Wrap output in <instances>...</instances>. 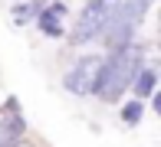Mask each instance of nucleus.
<instances>
[{
  "label": "nucleus",
  "instance_id": "obj_1",
  "mask_svg": "<svg viewBox=\"0 0 161 147\" xmlns=\"http://www.w3.org/2000/svg\"><path fill=\"white\" fill-rule=\"evenodd\" d=\"M142 69V46L128 43V46L115 49L108 56V62H102V72H99V85L92 95H99L102 101H119L122 95L128 92L135 72Z\"/></svg>",
  "mask_w": 161,
  "mask_h": 147
},
{
  "label": "nucleus",
  "instance_id": "obj_2",
  "mask_svg": "<svg viewBox=\"0 0 161 147\" xmlns=\"http://www.w3.org/2000/svg\"><path fill=\"white\" fill-rule=\"evenodd\" d=\"M115 3L119 0H89V3L82 7V13H79V20H76V26H72V36L69 39L76 43H89V39H96V36L105 29V20H108V13L115 10Z\"/></svg>",
  "mask_w": 161,
  "mask_h": 147
},
{
  "label": "nucleus",
  "instance_id": "obj_3",
  "mask_svg": "<svg viewBox=\"0 0 161 147\" xmlns=\"http://www.w3.org/2000/svg\"><path fill=\"white\" fill-rule=\"evenodd\" d=\"M102 56H82L69 72L63 75V85L69 88L72 95H92L99 85V72H102Z\"/></svg>",
  "mask_w": 161,
  "mask_h": 147
},
{
  "label": "nucleus",
  "instance_id": "obj_4",
  "mask_svg": "<svg viewBox=\"0 0 161 147\" xmlns=\"http://www.w3.org/2000/svg\"><path fill=\"white\" fill-rule=\"evenodd\" d=\"M63 17H66V7L59 3V0H56V3H49L46 10H40L36 13V23H40V29L46 36H63Z\"/></svg>",
  "mask_w": 161,
  "mask_h": 147
},
{
  "label": "nucleus",
  "instance_id": "obj_5",
  "mask_svg": "<svg viewBox=\"0 0 161 147\" xmlns=\"http://www.w3.org/2000/svg\"><path fill=\"white\" fill-rule=\"evenodd\" d=\"M0 124L7 128V134H10V137H23L26 121H23V114H20V101H17V98H7V105L0 108Z\"/></svg>",
  "mask_w": 161,
  "mask_h": 147
},
{
  "label": "nucleus",
  "instance_id": "obj_6",
  "mask_svg": "<svg viewBox=\"0 0 161 147\" xmlns=\"http://www.w3.org/2000/svg\"><path fill=\"white\" fill-rule=\"evenodd\" d=\"M131 82H135V95H138V98H148V95H155L158 75H155V69H145V65H142V69L135 72Z\"/></svg>",
  "mask_w": 161,
  "mask_h": 147
},
{
  "label": "nucleus",
  "instance_id": "obj_7",
  "mask_svg": "<svg viewBox=\"0 0 161 147\" xmlns=\"http://www.w3.org/2000/svg\"><path fill=\"white\" fill-rule=\"evenodd\" d=\"M142 114H145V105H142V101H128V105L122 108V121H125V124H138Z\"/></svg>",
  "mask_w": 161,
  "mask_h": 147
},
{
  "label": "nucleus",
  "instance_id": "obj_8",
  "mask_svg": "<svg viewBox=\"0 0 161 147\" xmlns=\"http://www.w3.org/2000/svg\"><path fill=\"white\" fill-rule=\"evenodd\" d=\"M33 17H36V7H33V3H20L17 13H13V20H17V23H26V20H33Z\"/></svg>",
  "mask_w": 161,
  "mask_h": 147
},
{
  "label": "nucleus",
  "instance_id": "obj_9",
  "mask_svg": "<svg viewBox=\"0 0 161 147\" xmlns=\"http://www.w3.org/2000/svg\"><path fill=\"white\" fill-rule=\"evenodd\" d=\"M0 147H30V141H23V137H13V141H7V144H0Z\"/></svg>",
  "mask_w": 161,
  "mask_h": 147
},
{
  "label": "nucleus",
  "instance_id": "obj_10",
  "mask_svg": "<svg viewBox=\"0 0 161 147\" xmlns=\"http://www.w3.org/2000/svg\"><path fill=\"white\" fill-rule=\"evenodd\" d=\"M7 141H13V137L7 134V128H3V124H0V144H7Z\"/></svg>",
  "mask_w": 161,
  "mask_h": 147
}]
</instances>
